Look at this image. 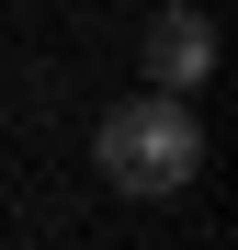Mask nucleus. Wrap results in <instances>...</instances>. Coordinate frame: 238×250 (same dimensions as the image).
I'll use <instances>...</instances> for the list:
<instances>
[{"mask_svg": "<svg viewBox=\"0 0 238 250\" xmlns=\"http://www.w3.org/2000/svg\"><path fill=\"white\" fill-rule=\"evenodd\" d=\"M91 159H102L113 193H182L204 171V125H193L182 91H136V103H113L91 125Z\"/></svg>", "mask_w": 238, "mask_h": 250, "instance_id": "obj_1", "label": "nucleus"}, {"mask_svg": "<svg viewBox=\"0 0 238 250\" xmlns=\"http://www.w3.org/2000/svg\"><path fill=\"white\" fill-rule=\"evenodd\" d=\"M216 68V23L204 12H159L147 23V91H193Z\"/></svg>", "mask_w": 238, "mask_h": 250, "instance_id": "obj_2", "label": "nucleus"}]
</instances>
